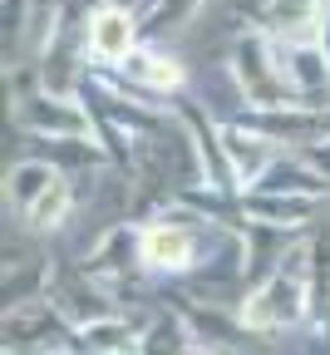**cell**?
Wrapping results in <instances>:
<instances>
[{"mask_svg": "<svg viewBox=\"0 0 330 355\" xmlns=\"http://www.w3.org/2000/svg\"><path fill=\"white\" fill-rule=\"evenodd\" d=\"M64 212H69V183H64V178H55V183L44 188L30 207H25V217L35 222V227H55Z\"/></svg>", "mask_w": 330, "mask_h": 355, "instance_id": "obj_4", "label": "cell"}, {"mask_svg": "<svg viewBox=\"0 0 330 355\" xmlns=\"http://www.w3.org/2000/svg\"><path fill=\"white\" fill-rule=\"evenodd\" d=\"M133 74L144 79L148 89H177L182 84V64L168 60V55H138L133 60Z\"/></svg>", "mask_w": 330, "mask_h": 355, "instance_id": "obj_5", "label": "cell"}, {"mask_svg": "<svg viewBox=\"0 0 330 355\" xmlns=\"http://www.w3.org/2000/svg\"><path fill=\"white\" fill-rule=\"evenodd\" d=\"M89 50L99 60H128L133 55V15L119 10V6L94 10V20H89Z\"/></svg>", "mask_w": 330, "mask_h": 355, "instance_id": "obj_2", "label": "cell"}, {"mask_svg": "<svg viewBox=\"0 0 330 355\" xmlns=\"http://www.w3.org/2000/svg\"><path fill=\"white\" fill-rule=\"evenodd\" d=\"M138 247H144V261H153V266H182L187 257H193V237H187L182 227H173V222L148 227Z\"/></svg>", "mask_w": 330, "mask_h": 355, "instance_id": "obj_3", "label": "cell"}, {"mask_svg": "<svg viewBox=\"0 0 330 355\" xmlns=\"http://www.w3.org/2000/svg\"><path fill=\"white\" fill-rule=\"evenodd\" d=\"M286 74L296 79V84H325V55L315 50V44H291V64H286Z\"/></svg>", "mask_w": 330, "mask_h": 355, "instance_id": "obj_6", "label": "cell"}, {"mask_svg": "<svg viewBox=\"0 0 330 355\" xmlns=\"http://www.w3.org/2000/svg\"><path fill=\"white\" fill-rule=\"evenodd\" d=\"M55 183V173L50 168H44V163H30V168H15V183H10V193H15V202H35L44 188H50Z\"/></svg>", "mask_w": 330, "mask_h": 355, "instance_id": "obj_7", "label": "cell"}, {"mask_svg": "<svg viewBox=\"0 0 330 355\" xmlns=\"http://www.w3.org/2000/svg\"><path fill=\"white\" fill-rule=\"evenodd\" d=\"M266 30L286 44H315L320 40V0H266Z\"/></svg>", "mask_w": 330, "mask_h": 355, "instance_id": "obj_1", "label": "cell"}]
</instances>
